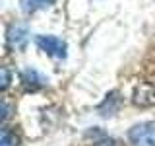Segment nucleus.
Segmentation results:
<instances>
[{"label": "nucleus", "instance_id": "1", "mask_svg": "<svg viewBox=\"0 0 155 146\" xmlns=\"http://www.w3.org/2000/svg\"><path fill=\"white\" fill-rule=\"evenodd\" d=\"M128 138L134 146H155V121L134 125L128 130Z\"/></svg>", "mask_w": 155, "mask_h": 146}, {"label": "nucleus", "instance_id": "6", "mask_svg": "<svg viewBox=\"0 0 155 146\" xmlns=\"http://www.w3.org/2000/svg\"><path fill=\"white\" fill-rule=\"evenodd\" d=\"M0 146H18L16 134H12V133H8V130H4L2 138H0Z\"/></svg>", "mask_w": 155, "mask_h": 146}, {"label": "nucleus", "instance_id": "4", "mask_svg": "<svg viewBox=\"0 0 155 146\" xmlns=\"http://www.w3.org/2000/svg\"><path fill=\"white\" fill-rule=\"evenodd\" d=\"M21 82L27 90L33 92V90H39V88H45L48 80L39 70H35V68H27V70L21 72Z\"/></svg>", "mask_w": 155, "mask_h": 146}, {"label": "nucleus", "instance_id": "3", "mask_svg": "<svg viewBox=\"0 0 155 146\" xmlns=\"http://www.w3.org/2000/svg\"><path fill=\"white\" fill-rule=\"evenodd\" d=\"M6 39H8V45L12 47V49H16V51H21V49H25L27 39H29L27 27L18 26V23L10 26V27H8V33H6Z\"/></svg>", "mask_w": 155, "mask_h": 146}, {"label": "nucleus", "instance_id": "7", "mask_svg": "<svg viewBox=\"0 0 155 146\" xmlns=\"http://www.w3.org/2000/svg\"><path fill=\"white\" fill-rule=\"evenodd\" d=\"M95 146H124V142L120 138H113V136H107V138H101L99 142H95Z\"/></svg>", "mask_w": 155, "mask_h": 146}, {"label": "nucleus", "instance_id": "8", "mask_svg": "<svg viewBox=\"0 0 155 146\" xmlns=\"http://www.w3.org/2000/svg\"><path fill=\"white\" fill-rule=\"evenodd\" d=\"M2 86H0V90L2 92H6L8 90V86H10V72H8V68L6 66H2Z\"/></svg>", "mask_w": 155, "mask_h": 146}, {"label": "nucleus", "instance_id": "5", "mask_svg": "<svg viewBox=\"0 0 155 146\" xmlns=\"http://www.w3.org/2000/svg\"><path fill=\"white\" fill-rule=\"evenodd\" d=\"M54 0H19V8L23 10V14H35L39 10L51 6Z\"/></svg>", "mask_w": 155, "mask_h": 146}, {"label": "nucleus", "instance_id": "2", "mask_svg": "<svg viewBox=\"0 0 155 146\" xmlns=\"http://www.w3.org/2000/svg\"><path fill=\"white\" fill-rule=\"evenodd\" d=\"M35 45L41 49L43 53H47L48 57L52 58H66V43L62 41L60 37H54V35H37L35 37Z\"/></svg>", "mask_w": 155, "mask_h": 146}]
</instances>
